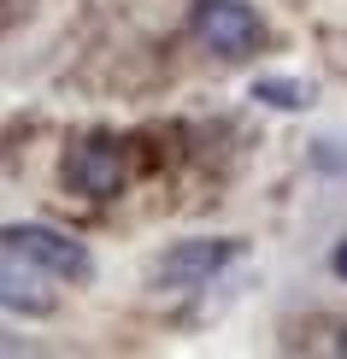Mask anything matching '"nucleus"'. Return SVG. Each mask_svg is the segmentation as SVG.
Listing matches in <instances>:
<instances>
[{
  "label": "nucleus",
  "mask_w": 347,
  "mask_h": 359,
  "mask_svg": "<svg viewBox=\"0 0 347 359\" xmlns=\"http://www.w3.org/2000/svg\"><path fill=\"white\" fill-rule=\"evenodd\" d=\"M230 259H241L236 236H189V242H171L154 259V283L159 289H206Z\"/></svg>",
  "instance_id": "7ed1b4c3"
},
{
  "label": "nucleus",
  "mask_w": 347,
  "mask_h": 359,
  "mask_svg": "<svg viewBox=\"0 0 347 359\" xmlns=\"http://www.w3.org/2000/svg\"><path fill=\"white\" fill-rule=\"evenodd\" d=\"M0 253L36 265L41 277H59V283H88L95 277V259L77 236L53 230V224H0Z\"/></svg>",
  "instance_id": "f257e3e1"
},
{
  "label": "nucleus",
  "mask_w": 347,
  "mask_h": 359,
  "mask_svg": "<svg viewBox=\"0 0 347 359\" xmlns=\"http://www.w3.org/2000/svg\"><path fill=\"white\" fill-rule=\"evenodd\" d=\"M194 41L218 59H247L265 41V24L247 0H194Z\"/></svg>",
  "instance_id": "f03ea898"
},
{
  "label": "nucleus",
  "mask_w": 347,
  "mask_h": 359,
  "mask_svg": "<svg viewBox=\"0 0 347 359\" xmlns=\"http://www.w3.org/2000/svg\"><path fill=\"white\" fill-rule=\"evenodd\" d=\"M253 100H259V107H277V112H306L312 88L300 77H253Z\"/></svg>",
  "instance_id": "423d86ee"
},
{
  "label": "nucleus",
  "mask_w": 347,
  "mask_h": 359,
  "mask_svg": "<svg viewBox=\"0 0 347 359\" xmlns=\"http://www.w3.org/2000/svg\"><path fill=\"white\" fill-rule=\"evenodd\" d=\"M0 306L18 312V318H53V294L41 289V271L24 259H12V253H0Z\"/></svg>",
  "instance_id": "39448f33"
},
{
  "label": "nucleus",
  "mask_w": 347,
  "mask_h": 359,
  "mask_svg": "<svg viewBox=\"0 0 347 359\" xmlns=\"http://www.w3.org/2000/svg\"><path fill=\"white\" fill-rule=\"evenodd\" d=\"M124 147H118L112 136H83V142H71V154H65V189H77L88 194V201H112L118 189H124Z\"/></svg>",
  "instance_id": "20e7f679"
},
{
  "label": "nucleus",
  "mask_w": 347,
  "mask_h": 359,
  "mask_svg": "<svg viewBox=\"0 0 347 359\" xmlns=\"http://www.w3.org/2000/svg\"><path fill=\"white\" fill-rule=\"evenodd\" d=\"M329 265H336V277H341V283H347V242H341V248H336V253H329Z\"/></svg>",
  "instance_id": "0eeeda50"
}]
</instances>
